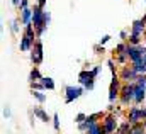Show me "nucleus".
I'll return each mask as SVG.
<instances>
[{
  "instance_id": "obj_1",
  "label": "nucleus",
  "mask_w": 146,
  "mask_h": 134,
  "mask_svg": "<svg viewBox=\"0 0 146 134\" xmlns=\"http://www.w3.org/2000/svg\"><path fill=\"white\" fill-rule=\"evenodd\" d=\"M134 87H136V83H124L122 85L121 97H119V102L122 105H129L131 102H134Z\"/></svg>"
},
{
  "instance_id": "obj_2",
  "label": "nucleus",
  "mask_w": 146,
  "mask_h": 134,
  "mask_svg": "<svg viewBox=\"0 0 146 134\" xmlns=\"http://www.w3.org/2000/svg\"><path fill=\"white\" fill-rule=\"evenodd\" d=\"M122 82L119 76H112V82H110V88H109V102L114 103L115 100H119L121 97V88H122Z\"/></svg>"
},
{
  "instance_id": "obj_3",
  "label": "nucleus",
  "mask_w": 146,
  "mask_h": 134,
  "mask_svg": "<svg viewBox=\"0 0 146 134\" xmlns=\"http://www.w3.org/2000/svg\"><path fill=\"white\" fill-rule=\"evenodd\" d=\"M124 54L131 60V65H133V63L143 60V48H141V46H133V44L126 42V51H124Z\"/></svg>"
},
{
  "instance_id": "obj_4",
  "label": "nucleus",
  "mask_w": 146,
  "mask_h": 134,
  "mask_svg": "<svg viewBox=\"0 0 146 134\" xmlns=\"http://www.w3.org/2000/svg\"><path fill=\"white\" fill-rule=\"evenodd\" d=\"M104 119L106 117V114L104 112H95V114H92V115H87V119H85V122L83 124H78V129L82 131V133H87L92 126H95V124H99V119Z\"/></svg>"
},
{
  "instance_id": "obj_5",
  "label": "nucleus",
  "mask_w": 146,
  "mask_h": 134,
  "mask_svg": "<svg viewBox=\"0 0 146 134\" xmlns=\"http://www.w3.org/2000/svg\"><path fill=\"white\" fill-rule=\"evenodd\" d=\"M102 126H104V131L106 134H114L117 133L119 126H117V117L114 114H106L104 121H102Z\"/></svg>"
},
{
  "instance_id": "obj_6",
  "label": "nucleus",
  "mask_w": 146,
  "mask_h": 134,
  "mask_svg": "<svg viewBox=\"0 0 146 134\" xmlns=\"http://www.w3.org/2000/svg\"><path fill=\"white\" fill-rule=\"evenodd\" d=\"M138 76H139V75L134 71L133 66H122L121 73H119V78H121L122 83H136V78H138Z\"/></svg>"
},
{
  "instance_id": "obj_7",
  "label": "nucleus",
  "mask_w": 146,
  "mask_h": 134,
  "mask_svg": "<svg viewBox=\"0 0 146 134\" xmlns=\"http://www.w3.org/2000/svg\"><path fill=\"white\" fill-rule=\"evenodd\" d=\"M78 78H80V83L87 88V90H92L94 88V73L90 71V70H83V71H80V75H78Z\"/></svg>"
},
{
  "instance_id": "obj_8",
  "label": "nucleus",
  "mask_w": 146,
  "mask_h": 134,
  "mask_svg": "<svg viewBox=\"0 0 146 134\" xmlns=\"http://www.w3.org/2000/svg\"><path fill=\"white\" fill-rule=\"evenodd\" d=\"M33 53H31V61L34 63V65H39L41 61H42V42L36 39V42H34V46H33V49H31Z\"/></svg>"
},
{
  "instance_id": "obj_9",
  "label": "nucleus",
  "mask_w": 146,
  "mask_h": 134,
  "mask_svg": "<svg viewBox=\"0 0 146 134\" xmlns=\"http://www.w3.org/2000/svg\"><path fill=\"white\" fill-rule=\"evenodd\" d=\"M82 94H83L82 87H66L65 88V100H66V103H70V102L76 100Z\"/></svg>"
},
{
  "instance_id": "obj_10",
  "label": "nucleus",
  "mask_w": 146,
  "mask_h": 134,
  "mask_svg": "<svg viewBox=\"0 0 146 134\" xmlns=\"http://www.w3.org/2000/svg\"><path fill=\"white\" fill-rule=\"evenodd\" d=\"M127 121H129L133 126L139 124V122L143 121V110H141L139 107H131L129 112H127Z\"/></svg>"
},
{
  "instance_id": "obj_11",
  "label": "nucleus",
  "mask_w": 146,
  "mask_h": 134,
  "mask_svg": "<svg viewBox=\"0 0 146 134\" xmlns=\"http://www.w3.org/2000/svg\"><path fill=\"white\" fill-rule=\"evenodd\" d=\"M145 33H146V21L145 19L134 21V22H133V27H131V34L141 37V36H145Z\"/></svg>"
},
{
  "instance_id": "obj_12",
  "label": "nucleus",
  "mask_w": 146,
  "mask_h": 134,
  "mask_svg": "<svg viewBox=\"0 0 146 134\" xmlns=\"http://www.w3.org/2000/svg\"><path fill=\"white\" fill-rule=\"evenodd\" d=\"M34 39L33 37H29L27 34H22L21 36V44H19V48H21V51H29V49H33V46H34Z\"/></svg>"
},
{
  "instance_id": "obj_13",
  "label": "nucleus",
  "mask_w": 146,
  "mask_h": 134,
  "mask_svg": "<svg viewBox=\"0 0 146 134\" xmlns=\"http://www.w3.org/2000/svg\"><path fill=\"white\" fill-rule=\"evenodd\" d=\"M21 22H22L24 26H29V24H33V7L21 10Z\"/></svg>"
},
{
  "instance_id": "obj_14",
  "label": "nucleus",
  "mask_w": 146,
  "mask_h": 134,
  "mask_svg": "<svg viewBox=\"0 0 146 134\" xmlns=\"http://www.w3.org/2000/svg\"><path fill=\"white\" fill-rule=\"evenodd\" d=\"M145 97H146V88H145V87L136 85V87H134V103H136V105H139L141 102L145 100Z\"/></svg>"
},
{
  "instance_id": "obj_15",
  "label": "nucleus",
  "mask_w": 146,
  "mask_h": 134,
  "mask_svg": "<svg viewBox=\"0 0 146 134\" xmlns=\"http://www.w3.org/2000/svg\"><path fill=\"white\" fill-rule=\"evenodd\" d=\"M131 66L134 68V71H136L138 75H146V61L145 60H139V61L133 63Z\"/></svg>"
},
{
  "instance_id": "obj_16",
  "label": "nucleus",
  "mask_w": 146,
  "mask_h": 134,
  "mask_svg": "<svg viewBox=\"0 0 146 134\" xmlns=\"http://www.w3.org/2000/svg\"><path fill=\"white\" fill-rule=\"evenodd\" d=\"M131 131H133V124H131L129 121H124V122L119 126L117 134H131Z\"/></svg>"
},
{
  "instance_id": "obj_17",
  "label": "nucleus",
  "mask_w": 146,
  "mask_h": 134,
  "mask_svg": "<svg viewBox=\"0 0 146 134\" xmlns=\"http://www.w3.org/2000/svg\"><path fill=\"white\" fill-rule=\"evenodd\" d=\"M41 73H39V68L34 66L31 70V75H29V80H31V83H36V82H41Z\"/></svg>"
},
{
  "instance_id": "obj_18",
  "label": "nucleus",
  "mask_w": 146,
  "mask_h": 134,
  "mask_svg": "<svg viewBox=\"0 0 146 134\" xmlns=\"http://www.w3.org/2000/svg\"><path fill=\"white\" fill-rule=\"evenodd\" d=\"M34 115H37L41 121H44V122H49V115L42 110V109H39V107H34Z\"/></svg>"
},
{
  "instance_id": "obj_19",
  "label": "nucleus",
  "mask_w": 146,
  "mask_h": 134,
  "mask_svg": "<svg viewBox=\"0 0 146 134\" xmlns=\"http://www.w3.org/2000/svg\"><path fill=\"white\" fill-rule=\"evenodd\" d=\"M41 83H42V87L48 88V90H53V88H54V82H53V78H49V76H42V78H41Z\"/></svg>"
},
{
  "instance_id": "obj_20",
  "label": "nucleus",
  "mask_w": 146,
  "mask_h": 134,
  "mask_svg": "<svg viewBox=\"0 0 146 134\" xmlns=\"http://www.w3.org/2000/svg\"><path fill=\"white\" fill-rule=\"evenodd\" d=\"M87 134H106V131H104V126L102 124H95V126H92L87 131Z\"/></svg>"
},
{
  "instance_id": "obj_21",
  "label": "nucleus",
  "mask_w": 146,
  "mask_h": 134,
  "mask_svg": "<svg viewBox=\"0 0 146 134\" xmlns=\"http://www.w3.org/2000/svg\"><path fill=\"white\" fill-rule=\"evenodd\" d=\"M131 134H146V129H145V126H143V122H139V124L133 126V131H131Z\"/></svg>"
},
{
  "instance_id": "obj_22",
  "label": "nucleus",
  "mask_w": 146,
  "mask_h": 134,
  "mask_svg": "<svg viewBox=\"0 0 146 134\" xmlns=\"http://www.w3.org/2000/svg\"><path fill=\"white\" fill-rule=\"evenodd\" d=\"M114 58H115V63H119V65H126L127 60H129L124 53H121V54H114Z\"/></svg>"
},
{
  "instance_id": "obj_23",
  "label": "nucleus",
  "mask_w": 146,
  "mask_h": 134,
  "mask_svg": "<svg viewBox=\"0 0 146 134\" xmlns=\"http://www.w3.org/2000/svg\"><path fill=\"white\" fill-rule=\"evenodd\" d=\"M33 95H34V99H36L37 102H46V95L42 94V92H37V90H33Z\"/></svg>"
},
{
  "instance_id": "obj_24",
  "label": "nucleus",
  "mask_w": 146,
  "mask_h": 134,
  "mask_svg": "<svg viewBox=\"0 0 146 134\" xmlns=\"http://www.w3.org/2000/svg\"><path fill=\"white\" fill-rule=\"evenodd\" d=\"M139 41H141V37H138V36H129V44H133V46H139Z\"/></svg>"
},
{
  "instance_id": "obj_25",
  "label": "nucleus",
  "mask_w": 146,
  "mask_h": 134,
  "mask_svg": "<svg viewBox=\"0 0 146 134\" xmlns=\"http://www.w3.org/2000/svg\"><path fill=\"white\" fill-rule=\"evenodd\" d=\"M136 85H139V87H146V75H139V76L136 78Z\"/></svg>"
},
{
  "instance_id": "obj_26",
  "label": "nucleus",
  "mask_w": 146,
  "mask_h": 134,
  "mask_svg": "<svg viewBox=\"0 0 146 134\" xmlns=\"http://www.w3.org/2000/svg\"><path fill=\"white\" fill-rule=\"evenodd\" d=\"M85 119H87V115H85V114H78V115L75 117V122H76V124H83V122H85Z\"/></svg>"
},
{
  "instance_id": "obj_27",
  "label": "nucleus",
  "mask_w": 146,
  "mask_h": 134,
  "mask_svg": "<svg viewBox=\"0 0 146 134\" xmlns=\"http://www.w3.org/2000/svg\"><path fill=\"white\" fill-rule=\"evenodd\" d=\"M53 126H54L56 131H60V117H58V114L53 115Z\"/></svg>"
},
{
  "instance_id": "obj_28",
  "label": "nucleus",
  "mask_w": 146,
  "mask_h": 134,
  "mask_svg": "<svg viewBox=\"0 0 146 134\" xmlns=\"http://www.w3.org/2000/svg\"><path fill=\"white\" fill-rule=\"evenodd\" d=\"M24 9H29V0H21L19 10H24Z\"/></svg>"
},
{
  "instance_id": "obj_29",
  "label": "nucleus",
  "mask_w": 146,
  "mask_h": 134,
  "mask_svg": "<svg viewBox=\"0 0 146 134\" xmlns=\"http://www.w3.org/2000/svg\"><path fill=\"white\" fill-rule=\"evenodd\" d=\"M109 39H110V36H104V37H102V39L99 41V44H100V46H104V44H106V42H107Z\"/></svg>"
},
{
  "instance_id": "obj_30",
  "label": "nucleus",
  "mask_w": 146,
  "mask_h": 134,
  "mask_svg": "<svg viewBox=\"0 0 146 134\" xmlns=\"http://www.w3.org/2000/svg\"><path fill=\"white\" fill-rule=\"evenodd\" d=\"M94 49H95V51H97V54H102V53H104V48H102V46H100V44H97V46H95V48H94Z\"/></svg>"
},
{
  "instance_id": "obj_31",
  "label": "nucleus",
  "mask_w": 146,
  "mask_h": 134,
  "mask_svg": "<svg viewBox=\"0 0 146 134\" xmlns=\"http://www.w3.org/2000/svg\"><path fill=\"white\" fill-rule=\"evenodd\" d=\"M3 115H5V117H10V109H9V105L3 107Z\"/></svg>"
},
{
  "instance_id": "obj_32",
  "label": "nucleus",
  "mask_w": 146,
  "mask_h": 134,
  "mask_svg": "<svg viewBox=\"0 0 146 134\" xmlns=\"http://www.w3.org/2000/svg\"><path fill=\"white\" fill-rule=\"evenodd\" d=\"M17 26H19V21H14L12 22V33H17Z\"/></svg>"
},
{
  "instance_id": "obj_33",
  "label": "nucleus",
  "mask_w": 146,
  "mask_h": 134,
  "mask_svg": "<svg viewBox=\"0 0 146 134\" xmlns=\"http://www.w3.org/2000/svg\"><path fill=\"white\" fill-rule=\"evenodd\" d=\"M36 5H39L41 9H44V5H46V0H37V3Z\"/></svg>"
},
{
  "instance_id": "obj_34",
  "label": "nucleus",
  "mask_w": 146,
  "mask_h": 134,
  "mask_svg": "<svg viewBox=\"0 0 146 134\" xmlns=\"http://www.w3.org/2000/svg\"><path fill=\"white\" fill-rule=\"evenodd\" d=\"M99 71H100V66H95V68H94V70H92L94 76H97V75H99Z\"/></svg>"
},
{
  "instance_id": "obj_35",
  "label": "nucleus",
  "mask_w": 146,
  "mask_h": 134,
  "mask_svg": "<svg viewBox=\"0 0 146 134\" xmlns=\"http://www.w3.org/2000/svg\"><path fill=\"white\" fill-rule=\"evenodd\" d=\"M121 37H122V39H126V37H127V33H126V31H122V33H121Z\"/></svg>"
},
{
  "instance_id": "obj_36",
  "label": "nucleus",
  "mask_w": 146,
  "mask_h": 134,
  "mask_svg": "<svg viewBox=\"0 0 146 134\" xmlns=\"http://www.w3.org/2000/svg\"><path fill=\"white\" fill-rule=\"evenodd\" d=\"M143 60L146 61V48H143Z\"/></svg>"
},
{
  "instance_id": "obj_37",
  "label": "nucleus",
  "mask_w": 146,
  "mask_h": 134,
  "mask_svg": "<svg viewBox=\"0 0 146 134\" xmlns=\"http://www.w3.org/2000/svg\"><path fill=\"white\" fill-rule=\"evenodd\" d=\"M143 126H145V129H146V121H143Z\"/></svg>"
},
{
  "instance_id": "obj_38",
  "label": "nucleus",
  "mask_w": 146,
  "mask_h": 134,
  "mask_svg": "<svg viewBox=\"0 0 146 134\" xmlns=\"http://www.w3.org/2000/svg\"><path fill=\"white\" fill-rule=\"evenodd\" d=\"M143 19H145V21H146V15H145V17H143Z\"/></svg>"
},
{
  "instance_id": "obj_39",
  "label": "nucleus",
  "mask_w": 146,
  "mask_h": 134,
  "mask_svg": "<svg viewBox=\"0 0 146 134\" xmlns=\"http://www.w3.org/2000/svg\"><path fill=\"white\" fill-rule=\"evenodd\" d=\"M145 36H146V33H145Z\"/></svg>"
}]
</instances>
